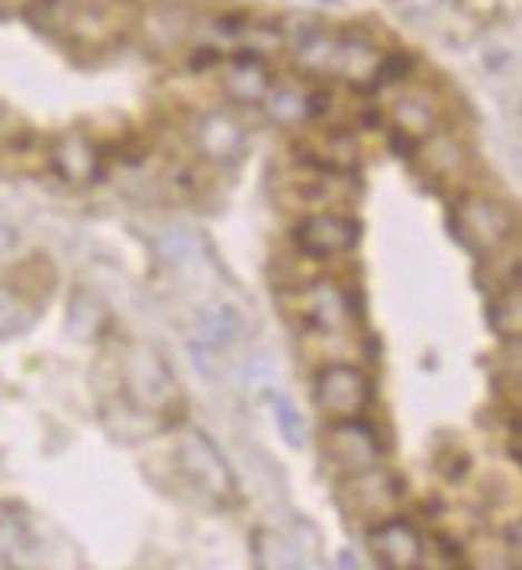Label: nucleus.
Wrapping results in <instances>:
<instances>
[{"instance_id":"a211bd4d","label":"nucleus","mask_w":522,"mask_h":570,"mask_svg":"<svg viewBox=\"0 0 522 570\" xmlns=\"http://www.w3.org/2000/svg\"><path fill=\"white\" fill-rule=\"evenodd\" d=\"M491 323L500 335H520L522 326V309H520V284H510L500 291V301H493L491 306Z\"/></svg>"},{"instance_id":"ddd939ff","label":"nucleus","mask_w":522,"mask_h":570,"mask_svg":"<svg viewBox=\"0 0 522 570\" xmlns=\"http://www.w3.org/2000/svg\"><path fill=\"white\" fill-rule=\"evenodd\" d=\"M391 120H394V146L403 142L406 155H413L416 146L426 136L435 132V126H439V107H435V100H432L426 90H410V94H403L397 104H394Z\"/></svg>"},{"instance_id":"aec40b11","label":"nucleus","mask_w":522,"mask_h":570,"mask_svg":"<svg viewBox=\"0 0 522 570\" xmlns=\"http://www.w3.org/2000/svg\"><path fill=\"white\" fill-rule=\"evenodd\" d=\"M10 248H13V233L0 226V255H7Z\"/></svg>"},{"instance_id":"6e6552de","label":"nucleus","mask_w":522,"mask_h":570,"mask_svg":"<svg viewBox=\"0 0 522 570\" xmlns=\"http://www.w3.org/2000/svg\"><path fill=\"white\" fill-rule=\"evenodd\" d=\"M297 158L316 171L352 175L358 165V142H355L352 129H345L338 122H319L297 142Z\"/></svg>"},{"instance_id":"9d476101","label":"nucleus","mask_w":522,"mask_h":570,"mask_svg":"<svg viewBox=\"0 0 522 570\" xmlns=\"http://www.w3.org/2000/svg\"><path fill=\"white\" fill-rule=\"evenodd\" d=\"M223 75L219 85L223 94L236 104H262V97L272 88V71L268 61L262 56V49L248 46V49H236L229 56H219Z\"/></svg>"},{"instance_id":"2eb2a0df","label":"nucleus","mask_w":522,"mask_h":570,"mask_svg":"<svg viewBox=\"0 0 522 570\" xmlns=\"http://www.w3.org/2000/svg\"><path fill=\"white\" fill-rule=\"evenodd\" d=\"M416 151L423 175L435 184H455L467 171V151L449 132H432L416 146Z\"/></svg>"},{"instance_id":"39448f33","label":"nucleus","mask_w":522,"mask_h":570,"mask_svg":"<svg viewBox=\"0 0 522 570\" xmlns=\"http://www.w3.org/2000/svg\"><path fill=\"white\" fill-rule=\"evenodd\" d=\"M120 381H124L126 396L139 410H149V413H165L171 406V400L178 396L175 377L168 374L165 361L149 348L126 352V358L120 361Z\"/></svg>"},{"instance_id":"dca6fc26","label":"nucleus","mask_w":522,"mask_h":570,"mask_svg":"<svg viewBox=\"0 0 522 570\" xmlns=\"http://www.w3.org/2000/svg\"><path fill=\"white\" fill-rule=\"evenodd\" d=\"M197 146L214 161H236L246 149V136H243V129L236 122L210 117V120L200 122V129H197Z\"/></svg>"},{"instance_id":"1a4fd4ad","label":"nucleus","mask_w":522,"mask_h":570,"mask_svg":"<svg viewBox=\"0 0 522 570\" xmlns=\"http://www.w3.org/2000/svg\"><path fill=\"white\" fill-rule=\"evenodd\" d=\"M323 451L329 458V464L338 468L342 474H358L377 464L381 458V445L377 435L368 422L362 420H338L326 439H323Z\"/></svg>"},{"instance_id":"f3484780","label":"nucleus","mask_w":522,"mask_h":570,"mask_svg":"<svg viewBox=\"0 0 522 570\" xmlns=\"http://www.w3.org/2000/svg\"><path fill=\"white\" fill-rule=\"evenodd\" d=\"M32 323L30 301H23L13 287L0 284V338L17 335Z\"/></svg>"},{"instance_id":"0eeeda50","label":"nucleus","mask_w":522,"mask_h":570,"mask_svg":"<svg viewBox=\"0 0 522 570\" xmlns=\"http://www.w3.org/2000/svg\"><path fill=\"white\" fill-rule=\"evenodd\" d=\"M294 242L301 255L309 262H329L338 255H348L358 242V223L338 213H309L307 219L297 226Z\"/></svg>"},{"instance_id":"f8f14e48","label":"nucleus","mask_w":522,"mask_h":570,"mask_svg":"<svg viewBox=\"0 0 522 570\" xmlns=\"http://www.w3.org/2000/svg\"><path fill=\"white\" fill-rule=\"evenodd\" d=\"M371 554L377 558L381 568H420V561H423V539H420V532L410 522H400V519L391 515V519L374 525V532H371Z\"/></svg>"},{"instance_id":"6ab92c4d","label":"nucleus","mask_w":522,"mask_h":570,"mask_svg":"<svg viewBox=\"0 0 522 570\" xmlns=\"http://www.w3.org/2000/svg\"><path fill=\"white\" fill-rule=\"evenodd\" d=\"M275 416L277 422H280V432L287 435V442H290V445H301V439H304V422L294 413V406H290L287 400H275Z\"/></svg>"},{"instance_id":"f257e3e1","label":"nucleus","mask_w":522,"mask_h":570,"mask_svg":"<svg viewBox=\"0 0 522 570\" xmlns=\"http://www.w3.org/2000/svg\"><path fill=\"white\" fill-rule=\"evenodd\" d=\"M30 20L71 49L104 52L139 23L132 0H30Z\"/></svg>"},{"instance_id":"7ed1b4c3","label":"nucleus","mask_w":522,"mask_h":570,"mask_svg":"<svg viewBox=\"0 0 522 570\" xmlns=\"http://www.w3.org/2000/svg\"><path fill=\"white\" fill-rule=\"evenodd\" d=\"M452 226L464 248L487 258L513 236V210L493 197H467L452 213Z\"/></svg>"},{"instance_id":"4468645a","label":"nucleus","mask_w":522,"mask_h":570,"mask_svg":"<svg viewBox=\"0 0 522 570\" xmlns=\"http://www.w3.org/2000/svg\"><path fill=\"white\" fill-rule=\"evenodd\" d=\"M49 158H52V168H56V175L68 184H85V180L100 178V149L93 146L91 139L85 136V132H68L62 136L52 151H49Z\"/></svg>"},{"instance_id":"20e7f679","label":"nucleus","mask_w":522,"mask_h":570,"mask_svg":"<svg viewBox=\"0 0 522 570\" xmlns=\"http://www.w3.org/2000/svg\"><path fill=\"white\" fill-rule=\"evenodd\" d=\"M403 493H406V487H403L397 474L381 471L374 464L368 471L348 474V481H345L342 493H338V503L355 522L377 525V522H384V519H391L397 512Z\"/></svg>"},{"instance_id":"9b49d317","label":"nucleus","mask_w":522,"mask_h":570,"mask_svg":"<svg viewBox=\"0 0 522 570\" xmlns=\"http://www.w3.org/2000/svg\"><path fill=\"white\" fill-rule=\"evenodd\" d=\"M301 316L309 332L352 330V297L329 281H316L301 291Z\"/></svg>"},{"instance_id":"423d86ee","label":"nucleus","mask_w":522,"mask_h":570,"mask_svg":"<svg viewBox=\"0 0 522 570\" xmlns=\"http://www.w3.org/2000/svg\"><path fill=\"white\" fill-rule=\"evenodd\" d=\"M316 403L333 422L362 420L371 403V381L345 361H329L316 377Z\"/></svg>"},{"instance_id":"412c9836","label":"nucleus","mask_w":522,"mask_h":570,"mask_svg":"<svg viewBox=\"0 0 522 570\" xmlns=\"http://www.w3.org/2000/svg\"><path fill=\"white\" fill-rule=\"evenodd\" d=\"M20 3H30V0H0V7H3V10H10V7H20Z\"/></svg>"},{"instance_id":"f03ea898","label":"nucleus","mask_w":522,"mask_h":570,"mask_svg":"<svg viewBox=\"0 0 522 570\" xmlns=\"http://www.w3.org/2000/svg\"><path fill=\"white\" fill-rule=\"evenodd\" d=\"M175 458H178V471L185 474L187 487H194L197 500L223 507L236 493L233 474H229L226 461L219 458V451L214 449V442L207 435L185 432V439L175 449Z\"/></svg>"}]
</instances>
